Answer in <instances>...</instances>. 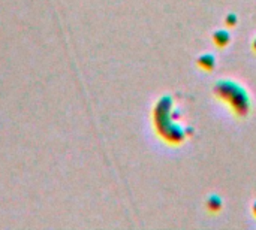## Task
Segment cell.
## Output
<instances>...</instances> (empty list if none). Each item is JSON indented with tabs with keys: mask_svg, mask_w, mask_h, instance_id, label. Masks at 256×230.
I'll list each match as a JSON object with an SVG mask.
<instances>
[{
	"mask_svg": "<svg viewBox=\"0 0 256 230\" xmlns=\"http://www.w3.org/2000/svg\"><path fill=\"white\" fill-rule=\"evenodd\" d=\"M207 208L210 210V211H213V213H218V211H220L222 210V199L220 198H218V196H210L208 199H207Z\"/></svg>",
	"mask_w": 256,
	"mask_h": 230,
	"instance_id": "5",
	"label": "cell"
},
{
	"mask_svg": "<svg viewBox=\"0 0 256 230\" xmlns=\"http://www.w3.org/2000/svg\"><path fill=\"white\" fill-rule=\"evenodd\" d=\"M252 214L256 217V201L252 204Z\"/></svg>",
	"mask_w": 256,
	"mask_h": 230,
	"instance_id": "6",
	"label": "cell"
},
{
	"mask_svg": "<svg viewBox=\"0 0 256 230\" xmlns=\"http://www.w3.org/2000/svg\"><path fill=\"white\" fill-rule=\"evenodd\" d=\"M198 66H200L201 69L207 70V72L213 70V69L216 67V58H214V55H213V54H208V52L200 55V58H198Z\"/></svg>",
	"mask_w": 256,
	"mask_h": 230,
	"instance_id": "4",
	"label": "cell"
},
{
	"mask_svg": "<svg viewBox=\"0 0 256 230\" xmlns=\"http://www.w3.org/2000/svg\"><path fill=\"white\" fill-rule=\"evenodd\" d=\"M252 48H254V51L256 52V37L254 39V42H252Z\"/></svg>",
	"mask_w": 256,
	"mask_h": 230,
	"instance_id": "7",
	"label": "cell"
},
{
	"mask_svg": "<svg viewBox=\"0 0 256 230\" xmlns=\"http://www.w3.org/2000/svg\"><path fill=\"white\" fill-rule=\"evenodd\" d=\"M213 42L219 48H225L226 45H230V42H231V33H230V30H226V28L216 30L213 33Z\"/></svg>",
	"mask_w": 256,
	"mask_h": 230,
	"instance_id": "3",
	"label": "cell"
},
{
	"mask_svg": "<svg viewBox=\"0 0 256 230\" xmlns=\"http://www.w3.org/2000/svg\"><path fill=\"white\" fill-rule=\"evenodd\" d=\"M153 127L164 142L168 145H182L189 136V130L178 121L174 99L171 96H162L153 106Z\"/></svg>",
	"mask_w": 256,
	"mask_h": 230,
	"instance_id": "1",
	"label": "cell"
},
{
	"mask_svg": "<svg viewBox=\"0 0 256 230\" xmlns=\"http://www.w3.org/2000/svg\"><path fill=\"white\" fill-rule=\"evenodd\" d=\"M214 96L226 103L234 115L244 118L252 111V99L249 91L232 79H219L213 85Z\"/></svg>",
	"mask_w": 256,
	"mask_h": 230,
	"instance_id": "2",
	"label": "cell"
}]
</instances>
